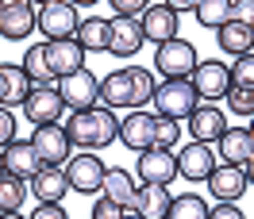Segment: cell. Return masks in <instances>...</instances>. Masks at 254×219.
I'll use <instances>...</instances> for the list:
<instances>
[{
  "label": "cell",
  "mask_w": 254,
  "mask_h": 219,
  "mask_svg": "<svg viewBox=\"0 0 254 219\" xmlns=\"http://www.w3.org/2000/svg\"><path fill=\"white\" fill-rule=\"evenodd\" d=\"M154 73L143 69V65H127V69H116L100 81V100L108 108H143L154 100Z\"/></svg>",
  "instance_id": "obj_1"
},
{
  "label": "cell",
  "mask_w": 254,
  "mask_h": 219,
  "mask_svg": "<svg viewBox=\"0 0 254 219\" xmlns=\"http://www.w3.org/2000/svg\"><path fill=\"white\" fill-rule=\"evenodd\" d=\"M65 135L73 146H85V150H104L108 142L120 139V123H116V115L112 108H85V111H73L69 115V123H65Z\"/></svg>",
  "instance_id": "obj_2"
},
{
  "label": "cell",
  "mask_w": 254,
  "mask_h": 219,
  "mask_svg": "<svg viewBox=\"0 0 254 219\" xmlns=\"http://www.w3.org/2000/svg\"><path fill=\"white\" fill-rule=\"evenodd\" d=\"M154 104H158V115H170V119H189V111L200 104V96L192 89L189 77H166L154 89Z\"/></svg>",
  "instance_id": "obj_3"
},
{
  "label": "cell",
  "mask_w": 254,
  "mask_h": 219,
  "mask_svg": "<svg viewBox=\"0 0 254 219\" xmlns=\"http://www.w3.org/2000/svg\"><path fill=\"white\" fill-rule=\"evenodd\" d=\"M154 65H158V73H162V77H189L192 69H196V47L174 35V39L158 43Z\"/></svg>",
  "instance_id": "obj_4"
},
{
  "label": "cell",
  "mask_w": 254,
  "mask_h": 219,
  "mask_svg": "<svg viewBox=\"0 0 254 219\" xmlns=\"http://www.w3.org/2000/svg\"><path fill=\"white\" fill-rule=\"evenodd\" d=\"M189 81H192V89H196L200 100L216 104V100L227 96V89H231V65H223L220 58H212V62H196V69L189 73Z\"/></svg>",
  "instance_id": "obj_5"
},
{
  "label": "cell",
  "mask_w": 254,
  "mask_h": 219,
  "mask_svg": "<svg viewBox=\"0 0 254 219\" xmlns=\"http://www.w3.org/2000/svg\"><path fill=\"white\" fill-rule=\"evenodd\" d=\"M62 81V100H65V108H73V111H85V108H96V100H100V81L89 73V65H81V69H73V73H65Z\"/></svg>",
  "instance_id": "obj_6"
},
{
  "label": "cell",
  "mask_w": 254,
  "mask_h": 219,
  "mask_svg": "<svg viewBox=\"0 0 254 219\" xmlns=\"http://www.w3.org/2000/svg\"><path fill=\"white\" fill-rule=\"evenodd\" d=\"M143 43H146V35H143V23L135 16H112L108 19V54L135 58Z\"/></svg>",
  "instance_id": "obj_7"
},
{
  "label": "cell",
  "mask_w": 254,
  "mask_h": 219,
  "mask_svg": "<svg viewBox=\"0 0 254 219\" xmlns=\"http://www.w3.org/2000/svg\"><path fill=\"white\" fill-rule=\"evenodd\" d=\"M104 162L96 154H77L69 165H65V177H69V188L73 192H85V196H93V192H100L104 188Z\"/></svg>",
  "instance_id": "obj_8"
},
{
  "label": "cell",
  "mask_w": 254,
  "mask_h": 219,
  "mask_svg": "<svg viewBox=\"0 0 254 219\" xmlns=\"http://www.w3.org/2000/svg\"><path fill=\"white\" fill-rule=\"evenodd\" d=\"M43 54H47V65H50L54 77H65V73H73V69L85 65V47H81L73 35L69 39H47Z\"/></svg>",
  "instance_id": "obj_9"
},
{
  "label": "cell",
  "mask_w": 254,
  "mask_h": 219,
  "mask_svg": "<svg viewBox=\"0 0 254 219\" xmlns=\"http://www.w3.org/2000/svg\"><path fill=\"white\" fill-rule=\"evenodd\" d=\"M31 142H35V154L43 158V165H62L69 158V146H73L69 135H65V127H58V123H39Z\"/></svg>",
  "instance_id": "obj_10"
},
{
  "label": "cell",
  "mask_w": 254,
  "mask_h": 219,
  "mask_svg": "<svg viewBox=\"0 0 254 219\" xmlns=\"http://www.w3.org/2000/svg\"><path fill=\"white\" fill-rule=\"evenodd\" d=\"M31 27H35L31 0H0V39L19 43L31 35Z\"/></svg>",
  "instance_id": "obj_11"
},
{
  "label": "cell",
  "mask_w": 254,
  "mask_h": 219,
  "mask_svg": "<svg viewBox=\"0 0 254 219\" xmlns=\"http://www.w3.org/2000/svg\"><path fill=\"white\" fill-rule=\"evenodd\" d=\"M77 4L69 0H54V4H43V12H39V31L50 35V39H69V35L77 31Z\"/></svg>",
  "instance_id": "obj_12"
},
{
  "label": "cell",
  "mask_w": 254,
  "mask_h": 219,
  "mask_svg": "<svg viewBox=\"0 0 254 219\" xmlns=\"http://www.w3.org/2000/svg\"><path fill=\"white\" fill-rule=\"evenodd\" d=\"M65 100L58 89H50V85H35L31 96L23 100V111H27V119H31L35 127L39 123H58V115H62Z\"/></svg>",
  "instance_id": "obj_13"
},
{
  "label": "cell",
  "mask_w": 254,
  "mask_h": 219,
  "mask_svg": "<svg viewBox=\"0 0 254 219\" xmlns=\"http://www.w3.org/2000/svg\"><path fill=\"white\" fill-rule=\"evenodd\" d=\"M139 177L150 185H170L177 177V154H170V146H146L139 158Z\"/></svg>",
  "instance_id": "obj_14"
},
{
  "label": "cell",
  "mask_w": 254,
  "mask_h": 219,
  "mask_svg": "<svg viewBox=\"0 0 254 219\" xmlns=\"http://www.w3.org/2000/svg\"><path fill=\"white\" fill-rule=\"evenodd\" d=\"M247 165H235V162H223L216 169L208 173V188H212V196L216 200H239L243 192H247Z\"/></svg>",
  "instance_id": "obj_15"
},
{
  "label": "cell",
  "mask_w": 254,
  "mask_h": 219,
  "mask_svg": "<svg viewBox=\"0 0 254 219\" xmlns=\"http://www.w3.org/2000/svg\"><path fill=\"white\" fill-rule=\"evenodd\" d=\"M216 169V154H212V146L208 142H196L192 139L181 154H177V173L185 177V181H208V173Z\"/></svg>",
  "instance_id": "obj_16"
},
{
  "label": "cell",
  "mask_w": 254,
  "mask_h": 219,
  "mask_svg": "<svg viewBox=\"0 0 254 219\" xmlns=\"http://www.w3.org/2000/svg\"><path fill=\"white\" fill-rule=\"evenodd\" d=\"M139 23H143V35L154 43V47L177 35V12L170 8V4H146Z\"/></svg>",
  "instance_id": "obj_17"
},
{
  "label": "cell",
  "mask_w": 254,
  "mask_h": 219,
  "mask_svg": "<svg viewBox=\"0 0 254 219\" xmlns=\"http://www.w3.org/2000/svg\"><path fill=\"white\" fill-rule=\"evenodd\" d=\"M154 127H158V115L131 111L124 123H120V142L131 146V150H146V146H154Z\"/></svg>",
  "instance_id": "obj_18"
},
{
  "label": "cell",
  "mask_w": 254,
  "mask_h": 219,
  "mask_svg": "<svg viewBox=\"0 0 254 219\" xmlns=\"http://www.w3.org/2000/svg\"><path fill=\"white\" fill-rule=\"evenodd\" d=\"M223 127H227L223 123V111L216 108V104H208V100L189 111V135L196 142H216L223 135Z\"/></svg>",
  "instance_id": "obj_19"
},
{
  "label": "cell",
  "mask_w": 254,
  "mask_h": 219,
  "mask_svg": "<svg viewBox=\"0 0 254 219\" xmlns=\"http://www.w3.org/2000/svg\"><path fill=\"white\" fill-rule=\"evenodd\" d=\"M31 73L23 65H0V104L12 108V104H23L31 96Z\"/></svg>",
  "instance_id": "obj_20"
},
{
  "label": "cell",
  "mask_w": 254,
  "mask_h": 219,
  "mask_svg": "<svg viewBox=\"0 0 254 219\" xmlns=\"http://www.w3.org/2000/svg\"><path fill=\"white\" fill-rule=\"evenodd\" d=\"M170 192H166V185H150V181H143V188H135V200H131V212L143 219H162L166 212H170Z\"/></svg>",
  "instance_id": "obj_21"
},
{
  "label": "cell",
  "mask_w": 254,
  "mask_h": 219,
  "mask_svg": "<svg viewBox=\"0 0 254 219\" xmlns=\"http://www.w3.org/2000/svg\"><path fill=\"white\" fill-rule=\"evenodd\" d=\"M4 169H8V173H19V177H27V181H31L35 173L43 169V158L35 154V142H19V139L8 142V146H4Z\"/></svg>",
  "instance_id": "obj_22"
},
{
  "label": "cell",
  "mask_w": 254,
  "mask_h": 219,
  "mask_svg": "<svg viewBox=\"0 0 254 219\" xmlns=\"http://www.w3.org/2000/svg\"><path fill=\"white\" fill-rule=\"evenodd\" d=\"M216 142H220V158L235 162V165H247V158L254 154V139H251V131H243V127H223V135Z\"/></svg>",
  "instance_id": "obj_23"
},
{
  "label": "cell",
  "mask_w": 254,
  "mask_h": 219,
  "mask_svg": "<svg viewBox=\"0 0 254 219\" xmlns=\"http://www.w3.org/2000/svg\"><path fill=\"white\" fill-rule=\"evenodd\" d=\"M216 43H220L223 54H251L254 50V27H247V23H239V19H227L220 31H216Z\"/></svg>",
  "instance_id": "obj_24"
},
{
  "label": "cell",
  "mask_w": 254,
  "mask_h": 219,
  "mask_svg": "<svg viewBox=\"0 0 254 219\" xmlns=\"http://www.w3.org/2000/svg\"><path fill=\"white\" fill-rule=\"evenodd\" d=\"M35 181V200H62L65 188H69V177H65V169H58V165H43V169L31 177Z\"/></svg>",
  "instance_id": "obj_25"
},
{
  "label": "cell",
  "mask_w": 254,
  "mask_h": 219,
  "mask_svg": "<svg viewBox=\"0 0 254 219\" xmlns=\"http://www.w3.org/2000/svg\"><path fill=\"white\" fill-rule=\"evenodd\" d=\"M135 188L139 185H135V177L127 169H120V165H116V169H104V188H100V192L112 196L116 204H124L127 212H131V200H135Z\"/></svg>",
  "instance_id": "obj_26"
},
{
  "label": "cell",
  "mask_w": 254,
  "mask_h": 219,
  "mask_svg": "<svg viewBox=\"0 0 254 219\" xmlns=\"http://www.w3.org/2000/svg\"><path fill=\"white\" fill-rule=\"evenodd\" d=\"M23 200H27V177H19V173H0V216L8 212H19L23 208Z\"/></svg>",
  "instance_id": "obj_27"
},
{
  "label": "cell",
  "mask_w": 254,
  "mask_h": 219,
  "mask_svg": "<svg viewBox=\"0 0 254 219\" xmlns=\"http://www.w3.org/2000/svg\"><path fill=\"white\" fill-rule=\"evenodd\" d=\"M73 39H77L81 47H85V54L93 50V54H100V50H108V19H81L77 23V31H73Z\"/></svg>",
  "instance_id": "obj_28"
},
{
  "label": "cell",
  "mask_w": 254,
  "mask_h": 219,
  "mask_svg": "<svg viewBox=\"0 0 254 219\" xmlns=\"http://www.w3.org/2000/svg\"><path fill=\"white\" fill-rule=\"evenodd\" d=\"M227 19H231V0H200V4H196V23H200V27L220 31Z\"/></svg>",
  "instance_id": "obj_29"
},
{
  "label": "cell",
  "mask_w": 254,
  "mask_h": 219,
  "mask_svg": "<svg viewBox=\"0 0 254 219\" xmlns=\"http://www.w3.org/2000/svg\"><path fill=\"white\" fill-rule=\"evenodd\" d=\"M166 216L170 219H208V204L200 200V196L185 192V196L170 200V212H166Z\"/></svg>",
  "instance_id": "obj_30"
},
{
  "label": "cell",
  "mask_w": 254,
  "mask_h": 219,
  "mask_svg": "<svg viewBox=\"0 0 254 219\" xmlns=\"http://www.w3.org/2000/svg\"><path fill=\"white\" fill-rule=\"evenodd\" d=\"M23 69L31 73L35 85H50V81H58L54 73H50L47 65V54H43V47H27V54H23Z\"/></svg>",
  "instance_id": "obj_31"
},
{
  "label": "cell",
  "mask_w": 254,
  "mask_h": 219,
  "mask_svg": "<svg viewBox=\"0 0 254 219\" xmlns=\"http://www.w3.org/2000/svg\"><path fill=\"white\" fill-rule=\"evenodd\" d=\"M231 85H239V89H254V50L235 58V65H231Z\"/></svg>",
  "instance_id": "obj_32"
},
{
  "label": "cell",
  "mask_w": 254,
  "mask_h": 219,
  "mask_svg": "<svg viewBox=\"0 0 254 219\" xmlns=\"http://www.w3.org/2000/svg\"><path fill=\"white\" fill-rule=\"evenodd\" d=\"M227 108L235 111V115H254V89L231 85V89H227Z\"/></svg>",
  "instance_id": "obj_33"
},
{
  "label": "cell",
  "mask_w": 254,
  "mask_h": 219,
  "mask_svg": "<svg viewBox=\"0 0 254 219\" xmlns=\"http://www.w3.org/2000/svg\"><path fill=\"white\" fill-rule=\"evenodd\" d=\"M177 139H181V127H177V119L158 115V127H154V146H177Z\"/></svg>",
  "instance_id": "obj_34"
},
{
  "label": "cell",
  "mask_w": 254,
  "mask_h": 219,
  "mask_svg": "<svg viewBox=\"0 0 254 219\" xmlns=\"http://www.w3.org/2000/svg\"><path fill=\"white\" fill-rule=\"evenodd\" d=\"M124 212H127V208H124V204H116L112 196H100V200L93 204V219H120Z\"/></svg>",
  "instance_id": "obj_35"
},
{
  "label": "cell",
  "mask_w": 254,
  "mask_h": 219,
  "mask_svg": "<svg viewBox=\"0 0 254 219\" xmlns=\"http://www.w3.org/2000/svg\"><path fill=\"white\" fill-rule=\"evenodd\" d=\"M12 139H16V115H12V111L0 104V150H4Z\"/></svg>",
  "instance_id": "obj_36"
},
{
  "label": "cell",
  "mask_w": 254,
  "mask_h": 219,
  "mask_svg": "<svg viewBox=\"0 0 254 219\" xmlns=\"http://www.w3.org/2000/svg\"><path fill=\"white\" fill-rule=\"evenodd\" d=\"M208 216L212 219H243V212H239L235 200H216L212 208H208Z\"/></svg>",
  "instance_id": "obj_37"
},
{
  "label": "cell",
  "mask_w": 254,
  "mask_h": 219,
  "mask_svg": "<svg viewBox=\"0 0 254 219\" xmlns=\"http://www.w3.org/2000/svg\"><path fill=\"white\" fill-rule=\"evenodd\" d=\"M231 19L254 27V0H231Z\"/></svg>",
  "instance_id": "obj_38"
},
{
  "label": "cell",
  "mask_w": 254,
  "mask_h": 219,
  "mask_svg": "<svg viewBox=\"0 0 254 219\" xmlns=\"http://www.w3.org/2000/svg\"><path fill=\"white\" fill-rule=\"evenodd\" d=\"M112 8H116V16H143V8L150 0H108Z\"/></svg>",
  "instance_id": "obj_39"
},
{
  "label": "cell",
  "mask_w": 254,
  "mask_h": 219,
  "mask_svg": "<svg viewBox=\"0 0 254 219\" xmlns=\"http://www.w3.org/2000/svg\"><path fill=\"white\" fill-rule=\"evenodd\" d=\"M35 219H65V208H62V204H54V200H39Z\"/></svg>",
  "instance_id": "obj_40"
},
{
  "label": "cell",
  "mask_w": 254,
  "mask_h": 219,
  "mask_svg": "<svg viewBox=\"0 0 254 219\" xmlns=\"http://www.w3.org/2000/svg\"><path fill=\"white\" fill-rule=\"evenodd\" d=\"M166 4H170V8H174V12H196V4H200V0H166Z\"/></svg>",
  "instance_id": "obj_41"
},
{
  "label": "cell",
  "mask_w": 254,
  "mask_h": 219,
  "mask_svg": "<svg viewBox=\"0 0 254 219\" xmlns=\"http://www.w3.org/2000/svg\"><path fill=\"white\" fill-rule=\"evenodd\" d=\"M247 181H251V185H254V154L247 158Z\"/></svg>",
  "instance_id": "obj_42"
},
{
  "label": "cell",
  "mask_w": 254,
  "mask_h": 219,
  "mask_svg": "<svg viewBox=\"0 0 254 219\" xmlns=\"http://www.w3.org/2000/svg\"><path fill=\"white\" fill-rule=\"evenodd\" d=\"M0 173H4V150H0Z\"/></svg>",
  "instance_id": "obj_43"
},
{
  "label": "cell",
  "mask_w": 254,
  "mask_h": 219,
  "mask_svg": "<svg viewBox=\"0 0 254 219\" xmlns=\"http://www.w3.org/2000/svg\"><path fill=\"white\" fill-rule=\"evenodd\" d=\"M73 4H96V0H73Z\"/></svg>",
  "instance_id": "obj_44"
},
{
  "label": "cell",
  "mask_w": 254,
  "mask_h": 219,
  "mask_svg": "<svg viewBox=\"0 0 254 219\" xmlns=\"http://www.w3.org/2000/svg\"><path fill=\"white\" fill-rule=\"evenodd\" d=\"M251 139H254V115H251Z\"/></svg>",
  "instance_id": "obj_45"
},
{
  "label": "cell",
  "mask_w": 254,
  "mask_h": 219,
  "mask_svg": "<svg viewBox=\"0 0 254 219\" xmlns=\"http://www.w3.org/2000/svg\"><path fill=\"white\" fill-rule=\"evenodd\" d=\"M39 4H54V0H39Z\"/></svg>",
  "instance_id": "obj_46"
}]
</instances>
